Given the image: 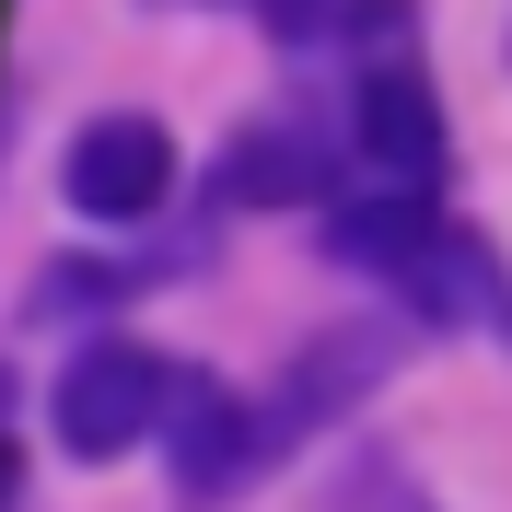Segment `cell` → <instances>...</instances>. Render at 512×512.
<instances>
[{
	"label": "cell",
	"instance_id": "6da1fadb",
	"mask_svg": "<svg viewBox=\"0 0 512 512\" xmlns=\"http://www.w3.org/2000/svg\"><path fill=\"white\" fill-rule=\"evenodd\" d=\"M163 408H175V361L140 350V338H82V350L59 361V384H47V431H59L70 466L140 454L163 431Z\"/></svg>",
	"mask_w": 512,
	"mask_h": 512
},
{
	"label": "cell",
	"instance_id": "7a4b0ae2",
	"mask_svg": "<svg viewBox=\"0 0 512 512\" xmlns=\"http://www.w3.org/2000/svg\"><path fill=\"white\" fill-rule=\"evenodd\" d=\"M350 163L373 175L384 198H431V187H443L454 140H443V94H431V70H419V59L350 70Z\"/></svg>",
	"mask_w": 512,
	"mask_h": 512
},
{
	"label": "cell",
	"instance_id": "3957f363",
	"mask_svg": "<svg viewBox=\"0 0 512 512\" xmlns=\"http://www.w3.org/2000/svg\"><path fill=\"white\" fill-rule=\"evenodd\" d=\"M59 198L82 210V222H105V233L152 222L163 198H175V128L140 117V105L82 117V128H70V152H59Z\"/></svg>",
	"mask_w": 512,
	"mask_h": 512
},
{
	"label": "cell",
	"instance_id": "277c9868",
	"mask_svg": "<svg viewBox=\"0 0 512 512\" xmlns=\"http://www.w3.org/2000/svg\"><path fill=\"white\" fill-rule=\"evenodd\" d=\"M384 303L408 326H466V338H501L512 350V268H501V245L466 233V222H443V210H431V233L408 245V268L384 280Z\"/></svg>",
	"mask_w": 512,
	"mask_h": 512
},
{
	"label": "cell",
	"instance_id": "5b68a950",
	"mask_svg": "<svg viewBox=\"0 0 512 512\" xmlns=\"http://www.w3.org/2000/svg\"><path fill=\"white\" fill-rule=\"evenodd\" d=\"M163 466H175V489L187 501H233L245 478H268V408L256 396H233L222 373H175V408H163Z\"/></svg>",
	"mask_w": 512,
	"mask_h": 512
},
{
	"label": "cell",
	"instance_id": "8992f818",
	"mask_svg": "<svg viewBox=\"0 0 512 512\" xmlns=\"http://www.w3.org/2000/svg\"><path fill=\"white\" fill-rule=\"evenodd\" d=\"M396 350H408V338H396L384 315H361V326H326V338H303V350H291V373L268 384V396H256V408H268V443L291 454L303 431L350 419L361 396H373V384L396 373Z\"/></svg>",
	"mask_w": 512,
	"mask_h": 512
},
{
	"label": "cell",
	"instance_id": "52a82bcc",
	"mask_svg": "<svg viewBox=\"0 0 512 512\" xmlns=\"http://www.w3.org/2000/svg\"><path fill=\"white\" fill-rule=\"evenodd\" d=\"M338 163H350V140H326V128H303V117H256V128L222 140L210 198H222V210H326V198H338Z\"/></svg>",
	"mask_w": 512,
	"mask_h": 512
},
{
	"label": "cell",
	"instance_id": "ba28073f",
	"mask_svg": "<svg viewBox=\"0 0 512 512\" xmlns=\"http://www.w3.org/2000/svg\"><path fill=\"white\" fill-rule=\"evenodd\" d=\"M326 512H443V501H431L396 454H350V466H338V489H326Z\"/></svg>",
	"mask_w": 512,
	"mask_h": 512
},
{
	"label": "cell",
	"instance_id": "9c48e42d",
	"mask_svg": "<svg viewBox=\"0 0 512 512\" xmlns=\"http://www.w3.org/2000/svg\"><path fill=\"white\" fill-rule=\"evenodd\" d=\"M245 12L280 35V47H326V24H338V0H245Z\"/></svg>",
	"mask_w": 512,
	"mask_h": 512
},
{
	"label": "cell",
	"instance_id": "30bf717a",
	"mask_svg": "<svg viewBox=\"0 0 512 512\" xmlns=\"http://www.w3.org/2000/svg\"><path fill=\"white\" fill-rule=\"evenodd\" d=\"M24 501V443H12V419H0V512Z\"/></svg>",
	"mask_w": 512,
	"mask_h": 512
}]
</instances>
